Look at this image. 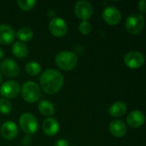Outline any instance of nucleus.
<instances>
[{
  "mask_svg": "<svg viewBox=\"0 0 146 146\" xmlns=\"http://www.w3.org/2000/svg\"><path fill=\"white\" fill-rule=\"evenodd\" d=\"M62 74L53 68H49L44 71L40 77V85L43 91L48 94L56 93L63 85Z\"/></svg>",
  "mask_w": 146,
  "mask_h": 146,
  "instance_id": "obj_1",
  "label": "nucleus"
},
{
  "mask_svg": "<svg viewBox=\"0 0 146 146\" xmlns=\"http://www.w3.org/2000/svg\"><path fill=\"white\" fill-rule=\"evenodd\" d=\"M55 62L59 68L64 71H70L77 66L78 57L76 54L72 51L63 50L56 56Z\"/></svg>",
  "mask_w": 146,
  "mask_h": 146,
  "instance_id": "obj_2",
  "label": "nucleus"
},
{
  "mask_svg": "<svg viewBox=\"0 0 146 146\" xmlns=\"http://www.w3.org/2000/svg\"><path fill=\"white\" fill-rule=\"evenodd\" d=\"M21 92L22 98L30 104H33L38 101L42 95L39 86L33 81H27L24 83L21 89Z\"/></svg>",
  "mask_w": 146,
  "mask_h": 146,
  "instance_id": "obj_3",
  "label": "nucleus"
},
{
  "mask_svg": "<svg viewBox=\"0 0 146 146\" xmlns=\"http://www.w3.org/2000/svg\"><path fill=\"white\" fill-rule=\"evenodd\" d=\"M145 26V18L143 15L139 13L131 14L126 20L125 27L127 32L133 35L139 34L144 29Z\"/></svg>",
  "mask_w": 146,
  "mask_h": 146,
  "instance_id": "obj_4",
  "label": "nucleus"
},
{
  "mask_svg": "<svg viewBox=\"0 0 146 146\" xmlns=\"http://www.w3.org/2000/svg\"><path fill=\"white\" fill-rule=\"evenodd\" d=\"M19 123L22 131L27 135L35 133L38 129V121L36 117L31 113L22 114L20 117Z\"/></svg>",
  "mask_w": 146,
  "mask_h": 146,
  "instance_id": "obj_5",
  "label": "nucleus"
},
{
  "mask_svg": "<svg viewBox=\"0 0 146 146\" xmlns=\"http://www.w3.org/2000/svg\"><path fill=\"white\" fill-rule=\"evenodd\" d=\"M74 13L76 16L83 21H87L93 15V8L92 5L85 0L79 1L75 3L74 6Z\"/></svg>",
  "mask_w": 146,
  "mask_h": 146,
  "instance_id": "obj_6",
  "label": "nucleus"
},
{
  "mask_svg": "<svg viewBox=\"0 0 146 146\" xmlns=\"http://www.w3.org/2000/svg\"><path fill=\"white\" fill-rule=\"evenodd\" d=\"M49 30L55 37H63L68 32V24L62 18L54 17L49 22Z\"/></svg>",
  "mask_w": 146,
  "mask_h": 146,
  "instance_id": "obj_7",
  "label": "nucleus"
},
{
  "mask_svg": "<svg viewBox=\"0 0 146 146\" xmlns=\"http://www.w3.org/2000/svg\"><path fill=\"white\" fill-rule=\"evenodd\" d=\"M124 62L128 68L133 69H137L142 67L143 64L145 63V56L139 51L137 50L130 51L125 56Z\"/></svg>",
  "mask_w": 146,
  "mask_h": 146,
  "instance_id": "obj_8",
  "label": "nucleus"
},
{
  "mask_svg": "<svg viewBox=\"0 0 146 146\" xmlns=\"http://www.w3.org/2000/svg\"><path fill=\"white\" fill-rule=\"evenodd\" d=\"M21 92L20 85L14 80L4 82L0 87V93L4 98H15Z\"/></svg>",
  "mask_w": 146,
  "mask_h": 146,
  "instance_id": "obj_9",
  "label": "nucleus"
},
{
  "mask_svg": "<svg viewBox=\"0 0 146 146\" xmlns=\"http://www.w3.org/2000/svg\"><path fill=\"white\" fill-rule=\"evenodd\" d=\"M0 69L4 75L11 78L18 76V74H20L19 65L16 63L15 61L10 58H6L1 62Z\"/></svg>",
  "mask_w": 146,
  "mask_h": 146,
  "instance_id": "obj_10",
  "label": "nucleus"
},
{
  "mask_svg": "<svg viewBox=\"0 0 146 146\" xmlns=\"http://www.w3.org/2000/svg\"><path fill=\"white\" fill-rule=\"evenodd\" d=\"M104 21L110 25H116L121 20V14L115 6H107L103 11Z\"/></svg>",
  "mask_w": 146,
  "mask_h": 146,
  "instance_id": "obj_11",
  "label": "nucleus"
},
{
  "mask_svg": "<svg viewBox=\"0 0 146 146\" xmlns=\"http://www.w3.org/2000/svg\"><path fill=\"white\" fill-rule=\"evenodd\" d=\"M0 133L3 139L7 140H11V139H14L17 136L18 127L14 121H7L2 125Z\"/></svg>",
  "mask_w": 146,
  "mask_h": 146,
  "instance_id": "obj_12",
  "label": "nucleus"
},
{
  "mask_svg": "<svg viewBox=\"0 0 146 146\" xmlns=\"http://www.w3.org/2000/svg\"><path fill=\"white\" fill-rule=\"evenodd\" d=\"M145 121V114L140 110H133L129 113L127 117V122L133 128H139L144 125Z\"/></svg>",
  "mask_w": 146,
  "mask_h": 146,
  "instance_id": "obj_13",
  "label": "nucleus"
},
{
  "mask_svg": "<svg viewBox=\"0 0 146 146\" xmlns=\"http://www.w3.org/2000/svg\"><path fill=\"white\" fill-rule=\"evenodd\" d=\"M15 38V33L14 29L5 24L0 25V44H9Z\"/></svg>",
  "mask_w": 146,
  "mask_h": 146,
  "instance_id": "obj_14",
  "label": "nucleus"
},
{
  "mask_svg": "<svg viewBox=\"0 0 146 146\" xmlns=\"http://www.w3.org/2000/svg\"><path fill=\"white\" fill-rule=\"evenodd\" d=\"M110 132L115 138H122L127 133L126 124L121 120H113L110 124Z\"/></svg>",
  "mask_w": 146,
  "mask_h": 146,
  "instance_id": "obj_15",
  "label": "nucleus"
},
{
  "mask_svg": "<svg viewBox=\"0 0 146 146\" xmlns=\"http://www.w3.org/2000/svg\"><path fill=\"white\" fill-rule=\"evenodd\" d=\"M42 128L44 133L48 136H54L59 131L58 121L52 117L46 118L42 123Z\"/></svg>",
  "mask_w": 146,
  "mask_h": 146,
  "instance_id": "obj_16",
  "label": "nucleus"
},
{
  "mask_svg": "<svg viewBox=\"0 0 146 146\" xmlns=\"http://www.w3.org/2000/svg\"><path fill=\"white\" fill-rule=\"evenodd\" d=\"M127 110V106L125 103L118 101L114 103L109 109V113L112 117L119 118L123 116Z\"/></svg>",
  "mask_w": 146,
  "mask_h": 146,
  "instance_id": "obj_17",
  "label": "nucleus"
},
{
  "mask_svg": "<svg viewBox=\"0 0 146 146\" xmlns=\"http://www.w3.org/2000/svg\"><path fill=\"white\" fill-rule=\"evenodd\" d=\"M38 109L40 112V114H42L44 116L50 117L51 115H54L55 113V106L54 104L46 99L41 100L38 104Z\"/></svg>",
  "mask_w": 146,
  "mask_h": 146,
  "instance_id": "obj_18",
  "label": "nucleus"
},
{
  "mask_svg": "<svg viewBox=\"0 0 146 146\" xmlns=\"http://www.w3.org/2000/svg\"><path fill=\"white\" fill-rule=\"evenodd\" d=\"M12 53L17 58H24L28 54V48L27 44L21 41H16L12 46Z\"/></svg>",
  "mask_w": 146,
  "mask_h": 146,
  "instance_id": "obj_19",
  "label": "nucleus"
},
{
  "mask_svg": "<svg viewBox=\"0 0 146 146\" xmlns=\"http://www.w3.org/2000/svg\"><path fill=\"white\" fill-rule=\"evenodd\" d=\"M15 36L20 39L21 42H27L29 40L32 39L33 36V30L27 27H21L17 33H15Z\"/></svg>",
  "mask_w": 146,
  "mask_h": 146,
  "instance_id": "obj_20",
  "label": "nucleus"
},
{
  "mask_svg": "<svg viewBox=\"0 0 146 146\" xmlns=\"http://www.w3.org/2000/svg\"><path fill=\"white\" fill-rule=\"evenodd\" d=\"M25 69L30 76H36L41 72V66L36 62H29L26 64Z\"/></svg>",
  "mask_w": 146,
  "mask_h": 146,
  "instance_id": "obj_21",
  "label": "nucleus"
},
{
  "mask_svg": "<svg viewBox=\"0 0 146 146\" xmlns=\"http://www.w3.org/2000/svg\"><path fill=\"white\" fill-rule=\"evenodd\" d=\"M11 110H12V104H10V102L4 98H0V112L2 114L8 115L11 112Z\"/></svg>",
  "mask_w": 146,
  "mask_h": 146,
  "instance_id": "obj_22",
  "label": "nucleus"
},
{
  "mask_svg": "<svg viewBox=\"0 0 146 146\" xmlns=\"http://www.w3.org/2000/svg\"><path fill=\"white\" fill-rule=\"evenodd\" d=\"M17 3H18V6L21 9H23V10H30L35 6L36 1L35 0H18Z\"/></svg>",
  "mask_w": 146,
  "mask_h": 146,
  "instance_id": "obj_23",
  "label": "nucleus"
},
{
  "mask_svg": "<svg viewBox=\"0 0 146 146\" xmlns=\"http://www.w3.org/2000/svg\"><path fill=\"white\" fill-rule=\"evenodd\" d=\"M92 24L87 21H83L80 23L79 25V31L80 33L84 34V35H87L91 33L92 31Z\"/></svg>",
  "mask_w": 146,
  "mask_h": 146,
  "instance_id": "obj_24",
  "label": "nucleus"
},
{
  "mask_svg": "<svg viewBox=\"0 0 146 146\" xmlns=\"http://www.w3.org/2000/svg\"><path fill=\"white\" fill-rule=\"evenodd\" d=\"M139 6V9L142 12V13H145L146 11V2L145 0H141L138 3Z\"/></svg>",
  "mask_w": 146,
  "mask_h": 146,
  "instance_id": "obj_25",
  "label": "nucleus"
},
{
  "mask_svg": "<svg viewBox=\"0 0 146 146\" xmlns=\"http://www.w3.org/2000/svg\"><path fill=\"white\" fill-rule=\"evenodd\" d=\"M31 142H32V139H31V137L29 135H27V136H25L22 139V144H23V145H31Z\"/></svg>",
  "mask_w": 146,
  "mask_h": 146,
  "instance_id": "obj_26",
  "label": "nucleus"
},
{
  "mask_svg": "<svg viewBox=\"0 0 146 146\" xmlns=\"http://www.w3.org/2000/svg\"><path fill=\"white\" fill-rule=\"evenodd\" d=\"M55 146H68V143L66 139H59L56 142Z\"/></svg>",
  "mask_w": 146,
  "mask_h": 146,
  "instance_id": "obj_27",
  "label": "nucleus"
},
{
  "mask_svg": "<svg viewBox=\"0 0 146 146\" xmlns=\"http://www.w3.org/2000/svg\"><path fill=\"white\" fill-rule=\"evenodd\" d=\"M3 56H4V53H3V50L1 49V47H0V59L1 58H3Z\"/></svg>",
  "mask_w": 146,
  "mask_h": 146,
  "instance_id": "obj_28",
  "label": "nucleus"
},
{
  "mask_svg": "<svg viewBox=\"0 0 146 146\" xmlns=\"http://www.w3.org/2000/svg\"><path fill=\"white\" fill-rule=\"evenodd\" d=\"M1 82H2V74H1V72H0V85H1Z\"/></svg>",
  "mask_w": 146,
  "mask_h": 146,
  "instance_id": "obj_29",
  "label": "nucleus"
}]
</instances>
